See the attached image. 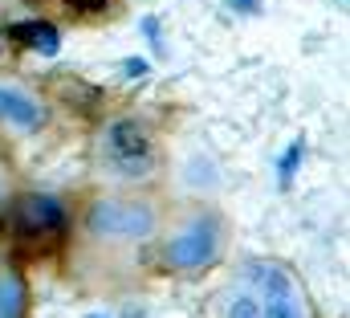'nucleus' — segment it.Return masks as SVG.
Here are the masks:
<instances>
[{
  "mask_svg": "<svg viewBox=\"0 0 350 318\" xmlns=\"http://www.w3.org/2000/svg\"><path fill=\"white\" fill-rule=\"evenodd\" d=\"M8 233L25 245H53V241L66 237V208L57 196H45V192H25L8 204V217H4Z\"/></svg>",
  "mask_w": 350,
  "mask_h": 318,
  "instance_id": "f257e3e1",
  "label": "nucleus"
},
{
  "mask_svg": "<svg viewBox=\"0 0 350 318\" xmlns=\"http://www.w3.org/2000/svg\"><path fill=\"white\" fill-rule=\"evenodd\" d=\"M102 156L118 175L139 180L155 167V143H151V135L139 119H114L102 135Z\"/></svg>",
  "mask_w": 350,
  "mask_h": 318,
  "instance_id": "f03ea898",
  "label": "nucleus"
},
{
  "mask_svg": "<svg viewBox=\"0 0 350 318\" xmlns=\"http://www.w3.org/2000/svg\"><path fill=\"white\" fill-rule=\"evenodd\" d=\"M86 229L94 237H106V241H135V237H147L155 229V212L147 204H139V200L102 196V200L90 204Z\"/></svg>",
  "mask_w": 350,
  "mask_h": 318,
  "instance_id": "7ed1b4c3",
  "label": "nucleus"
},
{
  "mask_svg": "<svg viewBox=\"0 0 350 318\" xmlns=\"http://www.w3.org/2000/svg\"><path fill=\"white\" fill-rule=\"evenodd\" d=\"M220 253V225L216 217H196L183 233H175L163 245V261L172 269H200Z\"/></svg>",
  "mask_w": 350,
  "mask_h": 318,
  "instance_id": "20e7f679",
  "label": "nucleus"
},
{
  "mask_svg": "<svg viewBox=\"0 0 350 318\" xmlns=\"http://www.w3.org/2000/svg\"><path fill=\"white\" fill-rule=\"evenodd\" d=\"M253 273L265 278V315L261 318H301V298L285 269L277 265H253Z\"/></svg>",
  "mask_w": 350,
  "mask_h": 318,
  "instance_id": "39448f33",
  "label": "nucleus"
},
{
  "mask_svg": "<svg viewBox=\"0 0 350 318\" xmlns=\"http://www.w3.org/2000/svg\"><path fill=\"white\" fill-rule=\"evenodd\" d=\"M0 119H8V123H16V127H25V131H37V127L45 123V110H41V102H33L25 90L0 86Z\"/></svg>",
  "mask_w": 350,
  "mask_h": 318,
  "instance_id": "423d86ee",
  "label": "nucleus"
},
{
  "mask_svg": "<svg viewBox=\"0 0 350 318\" xmlns=\"http://www.w3.org/2000/svg\"><path fill=\"white\" fill-rule=\"evenodd\" d=\"M8 37L37 49V53H45V58H53L62 49V33L53 25H45V21H16V25H8Z\"/></svg>",
  "mask_w": 350,
  "mask_h": 318,
  "instance_id": "0eeeda50",
  "label": "nucleus"
},
{
  "mask_svg": "<svg viewBox=\"0 0 350 318\" xmlns=\"http://www.w3.org/2000/svg\"><path fill=\"white\" fill-rule=\"evenodd\" d=\"M29 310V286L21 273H0V318H25Z\"/></svg>",
  "mask_w": 350,
  "mask_h": 318,
  "instance_id": "6e6552de",
  "label": "nucleus"
},
{
  "mask_svg": "<svg viewBox=\"0 0 350 318\" xmlns=\"http://www.w3.org/2000/svg\"><path fill=\"white\" fill-rule=\"evenodd\" d=\"M306 156V143L301 139H293L289 147H285V156H281V163H277V171H281V184H289L293 180V167H297V159Z\"/></svg>",
  "mask_w": 350,
  "mask_h": 318,
  "instance_id": "1a4fd4ad",
  "label": "nucleus"
},
{
  "mask_svg": "<svg viewBox=\"0 0 350 318\" xmlns=\"http://www.w3.org/2000/svg\"><path fill=\"white\" fill-rule=\"evenodd\" d=\"M228 318H261V306H257L253 298H237L232 310H228Z\"/></svg>",
  "mask_w": 350,
  "mask_h": 318,
  "instance_id": "9d476101",
  "label": "nucleus"
},
{
  "mask_svg": "<svg viewBox=\"0 0 350 318\" xmlns=\"http://www.w3.org/2000/svg\"><path fill=\"white\" fill-rule=\"evenodd\" d=\"M232 8H241V12H257V0H232Z\"/></svg>",
  "mask_w": 350,
  "mask_h": 318,
  "instance_id": "9b49d317",
  "label": "nucleus"
},
{
  "mask_svg": "<svg viewBox=\"0 0 350 318\" xmlns=\"http://www.w3.org/2000/svg\"><path fill=\"white\" fill-rule=\"evenodd\" d=\"M0 192H4V180H0Z\"/></svg>",
  "mask_w": 350,
  "mask_h": 318,
  "instance_id": "f8f14e48",
  "label": "nucleus"
}]
</instances>
